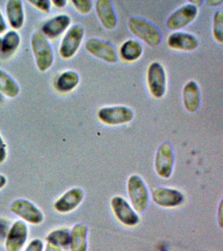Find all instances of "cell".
Here are the masks:
<instances>
[{
	"mask_svg": "<svg viewBox=\"0 0 223 251\" xmlns=\"http://www.w3.org/2000/svg\"><path fill=\"white\" fill-rule=\"evenodd\" d=\"M31 44L38 70L46 72L52 66L54 61L53 52L50 43L43 33L36 31L32 35Z\"/></svg>",
	"mask_w": 223,
	"mask_h": 251,
	"instance_id": "1",
	"label": "cell"
},
{
	"mask_svg": "<svg viewBox=\"0 0 223 251\" xmlns=\"http://www.w3.org/2000/svg\"><path fill=\"white\" fill-rule=\"evenodd\" d=\"M131 32L152 47H157L161 41L159 30L151 23L140 18L131 17L128 21Z\"/></svg>",
	"mask_w": 223,
	"mask_h": 251,
	"instance_id": "2",
	"label": "cell"
},
{
	"mask_svg": "<svg viewBox=\"0 0 223 251\" xmlns=\"http://www.w3.org/2000/svg\"><path fill=\"white\" fill-rule=\"evenodd\" d=\"M11 211L18 216L23 221L31 224L38 225L44 220V213L32 202L25 199L15 200L11 203Z\"/></svg>",
	"mask_w": 223,
	"mask_h": 251,
	"instance_id": "3",
	"label": "cell"
},
{
	"mask_svg": "<svg viewBox=\"0 0 223 251\" xmlns=\"http://www.w3.org/2000/svg\"><path fill=\"white\" fill-rule=\"evenodd\" d=\"M128 192L130 201L136 211H144L148 205V190L140 176L134 175L129 178Z\"/></svg>",
	"mask_w": 223,
	"mask_h": 251,
	"instance_id": "4",
	"label": "cell"
},
{
	"mask_svg": "<svg viewBox=\"0 0 223 251\" xmlns=\"http://www.w3.org/2000/svg\"><path fill=\"white\" fill-rule=\"evenodd\" d=\"M98 117L105 125L116 126L129 123L134 118V112L125 106H113L101 108Z\"/></svg>",
	"mask_w": 223,
	"mask_h": 251,
	"instance_id": "5",
	"label": "cell"
},
{
	"mask_svg": "<svg viewBox=\"0 0 223 251\" xmlns=\"http://www.w3.org/2000/svg\"><path fill=\"white\" fill-rule=\"evenodd\" d=\"M148 84L154 98H161L166 90V75L164 67L158 62H152L148 70Z\"/></svg>",
	"mask_w": 223,
	"mask_h": 251,
	"instance_id": "6",
	"label": "cell"
},
{
	"mask_svg": "<svg viewBox=\"0 0 223 251\" xmlns=\"http://www.w3.org/2000/svg\"><path fill=\"white\" fill-rule=\"evenodd\" d=\"M28 228L23 221L13 223L7 231L5 241V251H21L28 240Z\"/></svg>",
	"mask_w": 223,
	"mask_h": 251,
	"instance_id": "7",
	"label": "cell"
},
{
	"mask_svg": "<svg viewBox=\"0 0 223 251\" xmlns=\"http://www.w3.org/2000/svg\"><path fill=\"white\" fill-rule=\"evenodd\" d=\"M83 27L79 25H73L62 39L60 54L64 59H70L77 52L83 41Z\"/></svg>",
	"mask_w": 223,
	"mask_h": 251,
	"instance_id": "8",
	"label": "cell"
},
{
	"mask_svg": "<svg viewBox=\"0 0 223 251\" xmlns=\"http://www.w3.org/2000/svg\"><path fill=\"white\" fill-rule=\"evenodd\" d=\"M174 156L170 143L164 142L158 147L155 158L156 172L158 176L168 178L173 170Z\"/></svg>",
	"mask_w": 223,
	"mask_h": 251,
	"instance_id": "9",
	"label": "cell"
},
{
	"mask_svg": "<svg viewBox=\"0 0 223 251\" xmlns=\"http://www.w3.org/2000/svg\"><path fill=\"white\" fill-rule=\"evenodd\" d=\"M198 14L197 7L187 4L173 12L166 21V26L171 30L183 28L195 19Z\"/></svg>",
	"mask_w": 223,
	"mask_h": 251,
	"instance_id": "10",
	"label": "cell"
},
{
	"mask_svg": "<svg viewBox=\"0 0 223 251\" xmlns=\"http://www.w3.org/2000/svg\"><path fill=\"white\" fill-rule=\"evenodd\" d=\"M85 49L94 56L107 63H115L117 61V53L114 47L106 41L97 39H91L85 43Z\"/></svg>",
	"mask_w": 223,
	"mask_h": 251,
	"instance_id": "11",
	"label": "cell"
},
{
	"mask_svg": "<svg viewBox=\"0 0 223 251\" xmlns=\"http://www.w3.org/2000/svg\"><path fill=\"white\" fill-rule=\"evenodd\" d=\"M84 193L79 188L68 190L54 203V208L60 213H68L73 211L83 201Z\"/></svg>",
	"mask_w": 223,
	"mask_h": 251,
	"instance_id": "12",
	"label": "cell"
},
{
	"mask_svg": "<svg viewBox=\"0 0 223 251\" xmlns=\"http://www.w3.org/2000/svg\"><path fill=\"white\" fill-rule=\"evenodd\" d=\"M111 207L119 221L126 226H134L138 223L139 217L128 202L120 196L111 200Z\"/></svg>",
	"mask_w": 223,
	"mask_h": 251,
	"instance_id": "13",
	"label": "cell"
},
{
	"mask_svg": "<svg viewBox=\"0 0 223 251\" xmlns=\"http://www.w3.org/2000/svg\"><path fill=\"white\" fill-rule=\"evenodd\" d=\"M154 203L164 207H173L182 203L183 196L177 190L172 188H158L152 192Z\"/></svg>",
	"mask_w": 223,
	"mask_h": 251,
	"instance_id": "14",
	"label": "cell"
},
{
	"mask_svg": "<svg viewBox=\"0 0 223 251\" xmlns=\"http://www.w3.org/2000/svg\"><path fill=\"white\" fill-rule=\"evenodd\" d=\"M96 11L101 25L107 30L116 27L117 18L112 3L109 0H99L96 3Z\"/></svg>",
	"mask_w": 223,
	"mask_h": 251,
	"instance_id": "15",
	"label": "cell"
},
{
	"mask_svg": "<svg viewBox=\"0 0 223 251\" xmlns=\"http://www.w3.org/2000/svg\"><path fill=\"white\" fill-rule=\"evenodd\" d=\"M168 45L175 50L192 51L198 46V41L195 35L191 33L175 32L170 35Z\"/></svg>",
	"mask_w": 223,
	"mask_h": 251,
	"instance_id": "16",
	"label": "cell"
},
{
	"mask_svg": "<svg viewBox=\"0 0 223 251\" xmlns=\"http://www.w3.org/2000/svg\"><path fill=\"white\" fill-rule=\"evenodd\" d=\"M71 24V19L67 15H58L46 22L43 25V34L50 38L61 35Z\"/></svg>",
	"mask_w": 223,
	"mask_h": 251,
	"instance_id": "17",
	"label": "cell"
},
{
	"mask_svg": "<svg viewBox=\"0 0 223 251\" xmlns=\"http://www.w3.org/2000/svg\"><path fill=\"white\" fill-rule=\"evenodd\" d=\"M184 106L187 111L195 113L200 104V91L197 82L191 80L184 86L183 90Z\"/></svg>",
	"mask_w": 223,
	"mask_h": 251,
	"instance_id": "18",
	"label": "cell"
},
{
	"mask_svg": "<svg viewBox=\"0 0 223 251\" xmlns=\"http://www.w3.org/2000/svg\"><path fill=\"white\" fill-rule=\"evenodd\" d=\"M88 228L83 223L76 224L70 230V251H87Z\"/></svg>",
	"mask_w": 223,
	"mask_h": 251,
	"instance_id": "19",
	"label": "cell"
},
{
	"mask_svg": "<svg viewBox=\"0 0 223 251\" xmlns=\"http://www.w3.org/2000/svg\"><path fill=\"white\" fill-rule=\"evenodd\" d=\"M6 13L9 24L13 28L19 29L24 24L25 15L22 2L19 0L7 1Z\"/></svg>",
	"mask_w": 223,
	"mask_h": 251,
	"instance_id": "20",
	"label": "cell"
},
{
	"mask_svg": "<svg viewBox=\"0 0 223 251\" xmlns=\"http://www.w3.org/2000/svg\"><path fill=\"white\" fill-rule=\"evenodd\" d=\"M143 48L138 41L130 39L123 43L120 49V55L123 60L132 62L138 60L142 56Z\"/></svg>",
	"mask_w": 223,
	"mask_h": 251,
	"instance_id": "21",
	"label": "cell"
},
{
	"mask_svg": "<svg viewBox=\"0 0 223 251\" xmlns=\"http://www.w3.org/2000/svg\"><path fill=\"white\" fill-rule=\"evenodd\" d=\"M79 76L73 71H67L62 73L56 80V88L62 92L72 91L78 85Z\"/></svg>",
	"mask_w": 223,
	"mask_h": 251,
	"instance_id": "22",
	"label": "cell"
},
{
	"mask_svg": "<svg viewBox=\"0 0 223 251\" xmlns=\"http://www.w3.org/2000/svg\"><path fill=\"white\" fill-rule=\"evenodd\" d=\"M70 230L66 227L54 229L46 237V242L52 243L62 249L69 247Z\"/></svg>",
	"mask_w": 223,
	"mask_h": 251,
	"instance_id": "23",
	"label": "cell"
},
{
	"mask_svg": "<svg viewBox=\"0 0 223 251\" xmlns=\"http://www.w3.org/2000/svg\"><path fill=\"white\" fill-rule=\"evenodd\" d=\"M0 92L9 98H15L19 93L18 84L7 73L0 70Z\"/></svg>",
	"mask_w": 223,
	"mask_h": 251,
	"instance_id": "24",
	"label": "cell"
},
{
	"mask_svg": "<svg viewBox=\"0 0 223 251\" xmlns=\"http://www.w3.org/2000/svg\"><path fill=\"white\" fill-rule=\"evenodd\" d=\"M1 43V50L5 54H11L18 48L21 43L19 33L15 31H9L5 35Z\"/></svg>",
	"mask_w": 223,
	"mask_h": 251,
	"instance_id": "25",
	"label": "cell"
},
{
	"mask_svg": "<svg viewBox=\"0 0 223 251\" xmlns=\"http://www.w3.org/2000/svg\"><path fill=\"white\" fill-rule=\"evenodd\" d=\"M213 33L215 40L219 43L223 41V13L219 11L215 13L213 17Z\"/></svg>",
	"mask_w": 223,
	"mask_h": 251,
	"instance_id": "26",
	"label": "cell"
},
{
	"mask_svg": "<svg viewBox=\"0 0 223 251\" xmlns=\"http://www.w3.org/2000/svg\"><path fill=\"white\" fill-rule=\"evenodd\" d=\"M72 2L76 9L82 14L89 13L93 7V3L90 0H77Z\"/></svg>",
	"mask_w": 223,
	"mask_h": 251,
	"instance_id": "27",
	"label": "cell"
},
{
	"mask_svg": "<svg viewBox=\"0 0 223 251\" xmlns=\"http://www.w3.org/2000/svg\"><path fill=\"white\" fill-rule=\"evenodd\" d=\"M45 245L41 239L36 238L30 241L24 251H44Z\"/></svg>",
	"mask_w": 223,
	"mask_h": 251,
	"instance_id": "28",
	"label": "cell"
},
{
	"mask_svg": "<svg viewBox=\"0 0 223 251\" xmlns=\"http://www.w3.org/2000/svg\"><path fill=\"white\" fill-rule=\"evenodd\" d=\"M34 7L40 9L41 11L49 12L51 6L50 0H36V1H29Z\"/></svg>",
	"mask_w": 223,
	"mask_h": 251,
	"instance_id": "29",
	"label": "cell"
},
{
	"mask_svg": "<svg viewBox=\"0 0 223 251\" xmlns=\"http://www.w3.org/2000/svg\"><path fill=\"white\" fill-rule=\"evenodd\" d=\"M7 158V150L6 145L5 144L4 141L1 135H0V164H3L6 160Z\"/></svg>",
	"mask_w": 223,
	"mask_h": 251,
	"instance_id": "30",
	"label": "cell"
},
{
	"mask_svg": "<svg viewBox=\"0 0 223 251\" xmlns=\"http://www.w3.org/2000/svg\"><path fill=\"white\" fill-rule=\"evenodd\" d=\"M44 251H63V249L57 245L47 242Z\"/></svg>",
	"mask_w": 223,
	"mask_h": 251,
	"instance_id": "31",
	"label": "cell"
},
{
	"mask_svg": "<svg viewBox=\"0 0 223 251\" xmlns=\"http://www.w3.org/2000/svg\"><path fill=\"white\" fill-rule=\"evenodd\" d=\"M6 28V23H5V20L3 19L2 15L0 13V34L4 32Z\"/></svg>",
	"mask_w": 223,
	"mask_h": 251,
	"instance_id": "32",
	"label": "cell"
},
{
	"mask_svg": "<svg viewBox=\"0 0 223 251\" xmlns=\"http://www.w3.org/2000/svg\"><path fill=\"white\" fill-rule=\"evenodd\" d=\"M52 3H53L56 7L62 8L66 5V0H53Z\"/></svg>",
	"mask_w": 223,
	"mask_h": 251,
	"instance_id": "33",
	"label": "cell"
},
{
	"mask_svg": "<svg viewBox=\"0 0 223 251\" xmlns=\"http://www.w3.org/2000/svg\"><path fill=\"white\" fill-rule=\"evenodd\" d=\"M7 184V178L3 175L0 174V190L2 189Z\"/></svg>",
	"mask_w": 223,
	"mask_h": 251,
	"instance_id": "34",
	"label": "cell"
},
{
	"mask_svg": "<svg viewBox=\"0 0 223 251\" xmlns=\"http://www.w3.org/2000/svg\"><path fill=\"white\" fill-rule=\"evenodd\" d=\"M223 1H221V0H211V1H208V3L210 4L211 5L213 6H217L220 5L221 3H223Z\"/></svg>",
	"mask_w": 223,
	"mask_h": 251,
	"instance_id": "35",
	"label": "cell"
},
{
	"mask_svg": "<svg viewBox=\"0 0 223 251\" xmlns=\"http://www.w3.org/2000/svg\"><path fill=\"white\" fill-rule=\"evenodd\" d=\"M1 43H2V40L0 39V50H1Z\"/></svg>",
	"mask_w": 223,
	"mask_h": 251,
	"instance_id": "36",
	"label": "cell"
},
{
	"mask_svg": "<svg viewBox=\"0 0 223 251\" xmlns=\"http://www.w3.org/2000/svg\"><path fill=\"white\" fill-rule=\"evenodd\" d=\"M1 99H2V98H1V94H0V101H1Z\"/></svg>",
	"mask_w": 223,
	"mask_h": 251,
	"instance_id": "37",
	"label": "cell"
},
{
	"mask_svg": "<svg viewBox=\"0 0 223 251\" xmlns=\"http://www.w3.org/2000/svg\"><path fill=\"white\" fill-rule=\"evenodd\" d=\"M160 251H167L164 250V249H162V250H160Z\"/></svg>",
	"mask_w": 223,
	"mask_h": 251,
	"instance_id": "38",
	"label": "cell"
}]
</instances>
